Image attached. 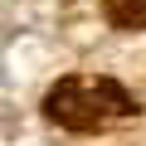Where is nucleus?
Here are the masks:
<instances>
[{
	"instance_id": "2",
	"label": "nucleus",
	"mask_w": 146,
	"mask_h": 146,
	"mask_svg": "<svg viewBox=\"0 0 146 146\" xmlns=\"http://www.w3.org/2000/svg\"><path fill=\"white\" fill-rule=\"evenodd\" d=\"M107 20L117 29H141L146 25V0H107Z\"/></svg>"
},
{
	"instance_id": "1",
	"label": "nucleus",
	"mask_w": 146,
	"mask_h": 146,
	"mask_svg": "<svg viewBox=\"0 0 146 146\" xmlns=\"http://www.w3.org/2000/svg\"><path fill=\"white\" fill-rule=\"evenodd\" d=\"M49 117L68 131H98L117 117L131 112V98L112 83V78H63L49 93Z\"/></svg>"
}]
</instances>
